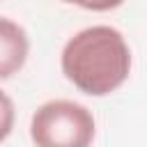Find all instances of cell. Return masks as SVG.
I'll return each mask as SVG.
<instances>
[{"label": "cell", "instance_id": "cell-1", "mask_svg": "<svg viewBox=\"0 0 147 147\" xmlns=\"http://www.w3.org/2000/svg\"><path fill=\"white\" fill-rule=\"evenodd\" d=\"M60 67L83 94L106 96L129 78L131 48L117 28L90 25L67 39Z\"/></svg>", "mask_w": 147, "mask_h": 147}, {"label": "cell", "instance_id": "cell-2", "mask_svg": "<svg viewBox=\"0 0 147 147\" xmlns=\"http://www.w3.org/2000/svg\"><path fill=\"white\" fill-rule=\"evenodd\" d=\"M94 133L96 124L90 108L69 99L41 103L30 119L34 147H92Z\"/></svg>", "mask_w": 147, "mask_h": 147}, {"label": "cell", "instance_id": "cell-3", "mask_svg": "<svg viewBox=\"0 0 147 147\" xmlns=\"http://www.w3.org/2000/svg\"><path fill=\"white\" fill-rule=\"evenodd\" d=\"M30 39L28 32L11 18L0 16V80L18 74L28 60Z\"/></svg>", "mask_w": 147, "mask_h": 147}, {"label": "cell", "instance_id": "cell-4", "mask_svg": "<svg viewBox=\"0 0 147 147\" xmlns=\"http://www.w3.org/2000/svg\"><path fill=\"white\" fill-rule=\"evenodd\" d=\"M14 122H16V108L14 101L7 92L0 90V142L9 138V133L14 131Z\"/></svg>", "mask_w": 147, "mask_h": 147}, {"label": "cell", "instance_id": "cell-5", "mask_svg": "<svg viewBox=\"0 0 147 147\" xmlns=\"http://www.w3.org/2000/svg\"><path fill=\"white\" fill-rule=\"evenodd\" d=\"M67 5H78L87 11H108V9H115L119 7L124 0H62Z\"/></svg>", "mask_w": 147, "mask_h": 147}]
</instances>
